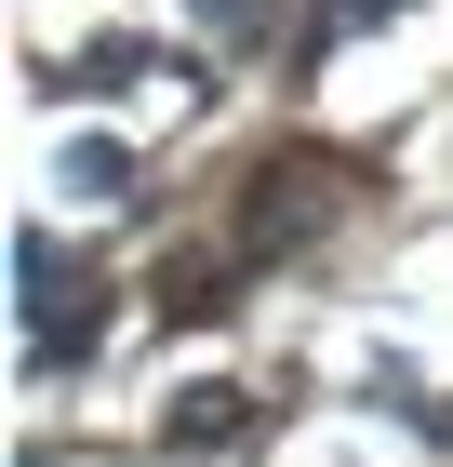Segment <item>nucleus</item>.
<instances>
[{
	"label": "nucleus",
	"instance_id": "nucleus-1",
	"mask_svg": "<svg viewBox=\"0 0 453 467\" xmlns=\"http://www.w3.org/2000/svg\"><path fill=\"white\" fill-rule=\"evenodd\" d=\"M241 428H253L241 388H174V414H160V441H241Z\"/></svg>",
	"mask_w": 453,
	"mask_h": 467
},
{
	"label": "nucleus",
	"instance_id": "nucleus-2",
	"mask_svg": "<svg viewBox=\"0 0 453 467\" xmlns=\"http://www.w3.org/2000/svg\"><path fill=\"white\" fill-rule=\"evenodd\" d=\"M307 227H320L307 174H253V241H307Z\"/></svg>",
	"mask_w": 453,
	"mask_h": 467
},
{
	"label": "nucleus",
	"instance_id": "nucleus-3",
	"mask_svg": "<svg viewBox=\"0 0 453 467\" xmlns=\"http://www.w3.org/2000/svg\"><path fill=\"white\" fill-rule=\"evenodd\" d=\"M67 187H80V201H120V187H134V161L94 134V147H67Z\"/></svg>",
	"mask_w": 453,
	"mask_h": 467
},
{
	"label": "nucleus",
	"instance_id": "nucleus-4",
	"mask_svg": "<svg viewBox=\"0 0 453 467\" xmlns=\"http://www.w3.org/2000/svg\"><path fill=\"white\" fill-rule=\"evenodd\" d=\"M374 14H400V0H320V27H374Z\"/></svg>",
	"mask_w": 453,
	"mask_h": 467
},
{
	"label": "nucleus",
	"instance_id": "nucleus-5",
	"mask_svg": "<svg viewBox=\"0 0 453 467\" xmlns=\"http://www.w3.org/2000/svg\"><path fill=\"white\" fill-rule=\"evenodd\" d=\"M201 14H213V27H241V14H253V0H201Z\"/></svg>",
	"mask_w": 453,
	"mask_h": 467
}]
</instances>
